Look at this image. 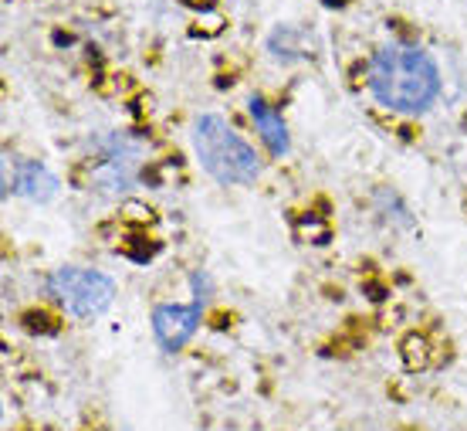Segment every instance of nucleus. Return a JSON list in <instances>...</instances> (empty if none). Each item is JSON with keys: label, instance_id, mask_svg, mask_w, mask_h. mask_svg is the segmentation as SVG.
<instances>
[{"label": "nucleus", "instance_id": "nucleus-5", "mask_svg": "<svg viewBox=\"0 0 467 431\" xmlns=\"http://www.w3.org/2000/svg\"><path fill=\"white\" fill-rule=\"evenodd\" d=\"M247 109H251V119H255L261 139L268 143V150H272L274 156L288 154V129H285V119H281V112L268 106V102H264L261 95H251Z\"/></svg>", "mask_w": 467, "mask_h": 431}, {"label": "nucleus", "instance_id": "nucleus-2", "mask_svg": "<svg viewBox=\"0 0 467 431\" xmlns=\"http://www.w3.org/2000/svg\"><path fill=\"white\" fill-rule=\"evenodd\" d=\"M194 150L217 184H255L257 173H261L255 150L227 126V119L213 116V112L196 119Z\"/></svg>", "mask_w": 467, "mask_h": 431}, {"label": "nucleus", "instance_id": "nucleus-8", "mask_svg": "<svg viewBox=\"0 0 467 431\" xmlns=\"http://www.w3.org/2000/svg\"><path fill=\"white\" fill-rule=\"evenodd\" d=\"M183 4H190V7H211L213 0H183Z\"/></svg>", "mask_w": 467, "mask_h": 431}, {"label": "nucleus", "instance_id": "nucleus-6", "mask_svg": "<svg viewBox=\"0 0 467 431\" xmlns=\"http://www.w3.org/2000/svg\"><path fill=\"white\" fill-rule=\"evenodd\" d=\"M55 187H58V180L45 167H38V163H24L21 167V177H17V190L21 194H28L34 200H48L55 194Z\"/></svg>", "mask_w": 467, "mask_h": 431}, {"label": "nucleus", "instance_id": "nucleus-1", "mask_svg": "<svg viewBox=\"0 0 467 431\" xmlns=\"http://www.w3.org/2000/svg\"><path fill=\"white\" fill-rule=\"evenodd\" d=\"M369 89L393 112H423L440 92V72L420 48L386 45L369 65Z\"/></svg>", "mask_w": 467, "mask_h": 431}, {"label": "nucleus", "instance_id": "nucleus-7", "mask_svg": "<svg viewBox=\"0 0 467 431\" xmlns=\"http://www.w3.org/2000/svg\"><path fill=\"white\" fill-rule=\"evenodd\" d=\"M403 364H407V370H423L427 364H430V343L423 337H407L403 339Z\"/></svg>", "mask_w": 467, "mask_h": 431}, {"label": "nucleus", "instance_id": "nucleus-3", "mask_svg": "<svg viewBox=\"0 0 467 431\" xmlns=\"http://www.w3.org/2000/svg\"><path fill=\"white\" fill-rule=\"evenodd\" d=\"M48 289L72 316H82V320L99 316L102 309L112 306V295H116L112 278L102 272H91V268H75V265L58 268L48 278Z\"/></svg>", "mask_w": 467, "mask_h": 431}, {"label": "nucleus", "instance_id": "nucleus-4", "mask_svg": "<svg viewBox=\"0 0 467 431\" xmlns=\"http://www.w3.org/2000/svg\"><path fill=\"white\" fill-rule=\"evenodd\" d=\"M196 286V299L190 306H180V303H166L152 312V330H156V339L163 343L166 350H180L186 339L196 333V323H200V312H203V295H200V282L194 276Z\"/></svg>", "mask_w": 467, "mask_h": 431}]
</instances>
